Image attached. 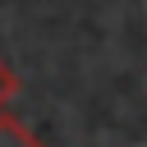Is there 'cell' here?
<instances>
[{"label": "cell", "mask_w": 147, "mask_h": 147, "mask_svg": "<svg viewBox=\"0 0 147 147\" xmlns=\"http://www.w3.org/2000/svg\"><path fill=\"white\" fill-rule=\"evenodd\" d=\"M0 147H41L37 133H28L9 110H0Z\"/></svg>", "instance_id": "1"}, {"label": "cell", "mask_w": 147, "mask_h": 147, "mask_svg": "<svg viewBox=\"0 0 147 147\" xmlns=\"http://www.w3.org/2000/svg\"><path fill=\"white\" fill-rule=\"evenodd\" d=\"M14 92H18V78H14V69L0 60V110L9 106V96H14Z\"/></svg>", "instance_id": "2"}]
</instances>
